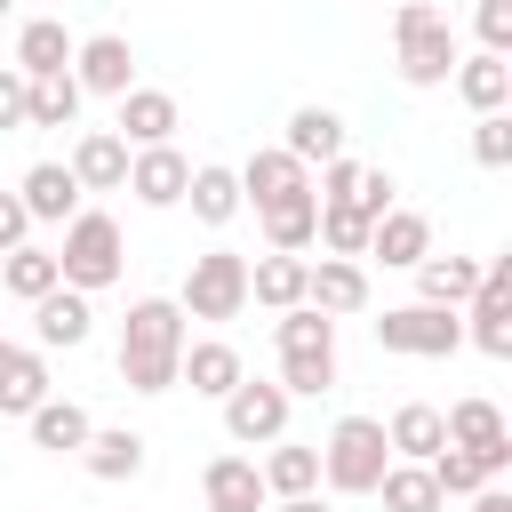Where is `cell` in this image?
Returning a JSON list of instances; mask_svg holds the SVG:
<instances>
[{
    "instance_id": "6da1fadb",
    "label": "cell",
    "mask_w": 512,
    "mask_h": 512,
    "mask_svg": "<svg viewBox=\"0 0 512 512\" xmlns=\"http://www.w3.org/2000/svg\"><path fill=\"white\" fill-rule=\"evenodd\" d=\"M184 344H192V328H184L176 296H136L120 320V384L128 392H176Z\"/></svg>"
},
{
    "instance_id": "7a4b0ae2",
    "label": "cell",
    "mask_w": 512,
    "mask_h": 512,
    "mask_svg": "<svg viewBox=\"0 0 512 512\" xmlns=\"http://www.w3.org/2000/svg\"><path fill=\"white\" fill-rule=\"evenodd\" d=\"M272 344H280V392H288V400L336 392V320H328V312H312V304L280 312Z\"/></svg>"
},
{
    "instance_id": "3957f363",
    "label": "cell",
    "mask_w": 512,
    "mask_h": 512,
    "mask_svg": "<svg viewBox=\"0 0 512 512\" xmlns=\"http://www.w3.org/2000/svg\"><path fill=\"white\" fill-rule=\"evenodd\" d=\"M392 72L408 88H448V72H456V24L432 0H400L392 8Z\"/></svg>"
},
{
    "instance_id": "277c9868",
    "label": "cell",
    "mask_w": 512,
    "mask_h": 512,
    "mask_svg": "<svg viewBox=\"0 0 512 512\" xmlns=\"http://www.w3.org/2000/svg\"><path fill=\"white\" fill-rule=\"evenodd\" d=\"M48 256H56V280L80 288V296H96V288H112L128 272V240H120V224L104 208H80L64 224V248H48Z\"/></svg>"
},
{
    "instance_id": "5b68a950",
    "label": "cell",
    "mask_w": 512,
    "mask_h": 512,
    "mask_svg": "<svg viewBox=\"0 0 512 512\" xmlns=\"http://www.w3.org/2000/svg\"><path fill=\"white\" fill-rule=\"evenodd\" d=\"M384 464H392V448H384V424L376 416H336V432L320 440V480L336 496H376Z\"/></svg>"
},
{
    "instance_id": "8992f818",
    "label": "cell",
    "mask_w": 512,
    "mask_h": 512,
    "mask_svg": "<svg viewBox=\"0 0 512 512\" xmlns=\"http://www.w3.org/2000/svg\"><path fill=\"white\" fill-rule=\"evenodd\" d=\"M176 312H184V320H240V312H248V256H232V248H200L192 272H184Z\"/></svg>"
},
{
    "instance_id": "52a82bcc",
    "label": "cell",
    "mask_w": 512,
    "mask_h": 512,
    "mask_svg": "<svg viewBox=\"0 0 512 512\" xmlns=\"http://www.w3.org/2000/svg\"><path fill=\"white\" fill-rule=\"evenodd\" d=\"M376 344L400 352V360H448L464 344V312H440V304H392L376 320Z\"/></svg>"
},
{
    "instance_id": "ba28073f",
    "label": "cell",
    "mask_w": 512,
    "mask_h": 512,
    "mask_svg": "<svg viewBox=\"0 0 512 512\" xmlns=\"http://www.w3.org/2000/svg\"><path fill=\"white\" fill-rule=\"evenodd\" d=\"M464 344H480L488 360H512V256L480 264V288L464 296Z\"/></svg>"
},
{
    "instance_id": "9c48e42d",
    "label": "cell",
    "mask_w": 512,
    "mask_h": 512,
    "mask_svg": "<svg viewBox=\"0 0 512 512\" xmlns=\"http://www.w3.org/2000/svg\"><path fill=\"white\" fill-rule=\"evenodd\" d=\"M216 408H224V440H232V448H272V440H288V408H296V400H288L280 384L240 376Z\"/></svg>"
},
{
    "instance_id": "30bf717a",
    "label": "cell",
    "mask_w": 512,
    "mask_h": 512,
    "mask_svg": "<svg viewBox=\"0 0 512 512\" xmlns=\"http://www.w3.org/2000/svg\"><path fill=\"white\" fill-rule=\"evenodd\" d=\"M440 424H448V448H464L488 480H504L512 472V424H504V408L496 400H456V408H440Z\"/></svg>"
},
{
    "instance_id": "8fae6325",
    "label": "cell",
    "mask_w": 512,
    "mask_h": 512,
    "mask_svg": "<svg viewBox=\"0 0 512 512\" xmlns=\"http://www.w3.org/2000/svg\"><path fill=\"white\" fill-rule=\"evenodd\" d=\"M232 176H240V208H256V216H264V208H280V200H312V168H304V160H288L280 144L248 152Z\"/></svg>"
},
{
    "instance_id": "7c38bea8",
    "label": "cell",
    "mask_w": 512,
    "mask_h": 512,
    "mask_svg": "<svg viewBox=\"0 0 512 512\" xmlns=\"http://www.w3.org/2000/svg\"><path fill=\"white\" fill-rule=\"evenodd\" d=\"M72 80H80V96H128L136 88V48L120 40V32H88V40H72Z\"/></svg>"
},
{
    "instance_id": "4fadbf2b",
    "label": "cell",
    "mask_w": 512,
    "mask_h": 512,
    "mask_svg": "<svg viewBox=\"0 0 512 512\" xmlns=\"http://www.w3.org/2000/svg\"><path fill=\"white\" fill-rule=\"evenodd\" d=\"M184 184H192V160H184L176 144L128 152V184H120V192H136L144 208H184Z\"/></svg>"
},
{
    "instance_id": "5bb4252c",
    "label": "cell",
    "mask_w": 512,
    "mask_h": 512,
    "mask_svg": "<svg viewBox=\"0 0 512 512\" xmlns=\"http://www.w3.org/2000/svg\"><path fill=\"white\" fill-rule=\"evenodd\" d=\"M304 304L328 312V320L368 312V264H352V256H320V264H304Z\"/></svg>"
},
{
    "instance_id": "9a60e30c",
    "label": "cell",
    "mask_w": 512,
    "mask_h": 512,
    "mask_svg": "<svg viewBox=\"0 0 512 512\" xmlns=\"http://www.w3.org/2000/svg\"><path fill=\"white\" fill-rule=\"evenodd\" d=\"M176 128H184V112H176V96L168 88H128L120 96V144L128 152H144V144H176Z\"/></svg>"
},
{
    "instance_id": "2e32d148",
    "label": "cell",
    "mask_w": 512,
    "mask_h": 512,
    "mask_svg": "<svg viewBox=\"0 0 512 512\" xmlns=\"http://www.w3.org/2000/svg\"><path fill=\"white\" fill-rule=\"evenodd\" d=\"M88 328H96V304L80 288H48L32 304V344L40 352H72V344H88Z\"/></svg>"
},
{
    "instance_id": "e0dca14e",
    "label": "cell",
    "mask_w": 512,
    "mask_h": 512,
    "mask_svg": "<svg viewBox=\"0 0 512 512\" xmlns=\"http://www.w3.org/2000/svg\"><path fill=\"white\" fill-rule=\"evenodd\" d=\"M16 200H24L32 224H72V216H80V184H72L64 160H32L24 184H16Z\"/></svg>"
},
{
    "instance_id": "ac0fdd59",
    "label": "cell",
    "mask_w": 512,
    "mask_h": 512,
    "mask_svg": "<svg viewBox=\"0 0 512 512\" xmlns=\"http://www.w3.org/2000/svg\"><path fill=\"white\" fill-rule=\"evenodd\" d=\"M384 448H392V464H432V456L448 448L440 408H432V400H400V408H392V424H384Z\"/></svg>"
},
{
    "instance_id": "d6986e66",
    "label": "cell",
    "mask_w": 512,
    "mask_h": 512,
    "mask_svg": "<svg viewBox=\"0 0 512 512\" xmlns=\"http://www.w3.org/2000/svg\"><path fill=\"white\" fill-rule=\"evenodd\" d=\"M280 152H288V160H304V168H328V160H344V120H336L328 104H296V112H288Z\"/></svg>"
},
{
    "instance_id": "ffe728a7",
    "label": "cell",
    "mask_w": 512,
    "mask_h": 512,
    "mask_svg": "<svg viewBox=\"0 0 512 512\" xmlns=\"http://www.w3.org/2000/svg\"><path fill=\"white\" fill-rule=\"evenodd\" d=\"M72 184L80 192H120L128 184V144L112 136V128H80V144H72Z\"/></svg>"
},
{
    "instance_id": "44dd1931",
    "label": "cell",
    "mask_w": 512,
    "mask_h": 512,
    "mask_svg": "<svg viewBox=\"0 0 512 512\" xmlns=\"http://www.w3.org/2000/svg\"><path fill=\"white\" fill-rule=\"evenodd\" d=\"M368 256H376V264H392V272H416V264L432 256V216H416V208H392V216H376V232H368Z\"/></svg>"
},
{
    "instance_id": "7402d4cb",
    "label": "cell",
    "mask_w": 512,
    "mask_h": 512,
    "mask_svg": "<svg viewBox=\"0 0 512 512\" xmlns=\"http://www.w3.org/2000/svg\"><path fill=\"white\" fill-rule=\"evenodd\" d=\"M200 496L216 504V512H264L272 496H264V472H256V456H208V472H200Z\"/></svg>"
},
{
    "instance_id": "603a6c76",
    "label": "cell",
    "mask_w": 512,
    "mask_h": 512,
    "mask_svg": "<svg viewBox=\"0 0 512 512\" xmlns=\"http://www.w3.org/2000/svg\"><path fill=\"white\" fill-rule=\"evenodd\" d=\"M8 64H16L24 80L72 72V32H64L56 16H32V24H16V48H8Z\"/></svg>"
},
{
    "instance_id": "cb8c5ba5",
    "label": "cell",
    "mask_w": 512,
    "mask_h": 512,
    "mask_svg": "<svg viewBox=\"0 0 512 512\" xmlns=\"http://www.w3.org/2000/svg\"><path fill=\"white\" fill-rule=\"evenodd\" d=\"M448 88L472 104V120H480V112H504V104H512V56H488V48H480V56H456Z\"/></svg>"
},
{
    "instance_id": "d4e9b609",
    "label": "cell",
    "mask_w": 512,
    "mask_h": 512,
    "mask_svg": "<svg viewBox=\"0 0 512 512\" xmlns=\"http://www.w3.org/2000/svg\"><path fill=\"white\" fill-rule=\"evenodd\" d=\"M240 376H248V368H240V352H232L224 336H200V344H184V360H176V384H192L200 400H224Z\"/></svg>"
},
{
    "instance_id": "484cf974",
    "label": "cell",
    "mask_w": 512,
    "mask_h": 512,
    "mask_svg": "<svg viewBox=\"0 0 512 512\" xmlns=\"http://www.w3.org/2000/svg\"><path fill=\"white\" fill-rule=\"evenodd\" d=\"M24 432H32V448H48V456H80L96 424H88V408H80V400H56V392H48V400L24 416Z\"/></svg>"
},
{
    "instance_id": "4316f807",
    "label": "cell",
    "mask_w": 512,
    "mask_h": 512,
    "mask_svg": "<svg viewBox=\"0 0 512 512\" xmlns=\"http://www.w3.org/2000/svg\"><path fill=\"white\" fill-rule=\"evenodd\" d=\"M304 264H312V256H272V248H264V256L248 264V304L296 312V304H304Z\"/></svg>"
},
{
    "instance_id": "83f0119b",
    "label": "cell",
    "mask_w": 512,
    "mask_h": 512,
    "mask_svg": "<svg viewBox=\"0 0 512 512\" xmlns=\"http://www.w3.org/2000/svg\"><path fill=\"white\" fill-rule=\"evenodd\" d=\"M472 288H480V256H424V264H416V304L464 312Z\"/></svg>"
},
{
    "instance_id": "f1b7e54d",
    "label": "cell",
    "mask_w": 512,
    "mask_h": 512,
    "mask_svg": "<svg viewBox=\"0 0 512 512\" xmlns=\"http://www.w3.org/2000/svg\"><path fill=\"white\" fill-rule=\"evenodd\" d=\"M256 472H264V496L272 504L280 496H320V448H304V440H272V456Z\"/></svg>"
},
{
    "instance_id": "f546056e",
    "label": "cell",
    "mask_w": 512,
    "mask_h": 512,
    "mask_svg": "<svg viewBox=\"0 0 512 512\" xmlns=\"http://www.w3.org/2000/svg\"><path fill=\"white\" fill-rule=\"evenodd\" d=\"M80 472H88V480H136V472H144V432H128V424H112V432H88V448H80Z\"/></svg>"
},
{
    "instance_id": "4dcf8cb0",
    "label": "cell",
    "mask_w": 512,
    "mask_h": 512,
    "mask_svg": "<svg viewBox=\"0 0 512 512\" xmlns=\"http://www.w3.org/2000/svg\"><path fill=\"white\" fill-rule=\"evenodd\" d=\"M184 200H192V216H200V224H216V232H224V224L240 216V176H232V168H216V160H200V168H192V184H184Z\"/></svg>"
},
{
    "instance_id": "1f68e13d",
    "label": "cell",
    "mask_w": 512,
    "mask_h": 512,
    "mask_svg": "<svg viewBox=\"0 0 512 512\" xmlns=\"http://www.w3.org/2000/svg\"><path fill=\"white\" fill-rule=\"evenodd\" d=\"M40 400H48V360L32 344H16L8 368H0V416H32Z\"/></svg>"
},
{
    "instance_id": "d6a6232c",
    "label": "cell",
    "mask_w": 512,
    "mask_h": 512,
    "mask_svg": "<svg viewBox=\"0 0 512 512\" xmlns=\"http://www.w3.org/2000/svg\"><path fill=\"white\" fill-rule=\"evenodd\" d=\"M0 288H8L16 304H40V296H48V288H64V280H56V256L24 240V248H8V256H0Z\"/></svg>"
},
{
    "instance_id": "836d02e7",
    "label": "cell",
    "mask_w": 512,
    "mask_h": 512,
    "mask_svg": "<svg viewBox=\"0 0 512 512\" xmlns=\"http://www.w3.org/2000/svg\"><path fill=\"white\" fill-rule=\"evenodd\" d=\"M312 232H320V200H280V208H264V248H272V256H304Z\"/></svg>"
},
{
    "instance_id": "e575fe53",
    "label": "cell",
    "mask_w": 512,
    "mask_h": 512,
    "mask_svg": "<svg viewBox=\"0 0 512 512\" xmlns=\"http://www.w3.org/2000/svg\"><path fill=\"white\" fill-rule=\"evenodd\" d=\"M376 496H384V512H440V504H448V496H440V480H432L424 464H384Z\"/></svg>"
},
{
    "instance_id": "d590c367",
    "label": "cell",
    "mask_w": 512,
    "mask_h": 512,
    "mask_svg": "<svg viewBox=\"0 0 512 512\" xmlns=\"http://www.w3.org/2000/svg\"><path fill=\"white\" fill-rule=\"evenodd\" d=\"M72 120H80V80H72V72H48V80H32L24 128H72Z\"/></svg>"
},
{
    "instance_id": "8d00e7d4",
    "label": "cell",
    "mask_w": 512,
    "mask_h": 512,
    "mask_svg": "<svg viewBox=\"0 0 512 512\" xmlns=\"http://www.w3.org/2000/svg\"><path fill=\"white\" fill-rule=\"evenodd\" d=\"M368 232H376V224H368L360 208H320V232H312V240H320L328 256H352V264H360V256H368Z\"/></svg>"
},
{
    "instance_id": "74e56055",
    "label": "cell",
    "mask_w": 512,
    "mask_h": 512,
    "mask_svg": "<svg viewBox=\"0 0 512 512\" xmlns=\"http://www.w3.org/2000/svg\"><path fill=\"white\" fill-rule=\"evenodd\" d=\"M472 160L480 168H512V112H480L472 120Z\"/></svg>"
},
{
    "instance_id": "f35d334b",
    "label": "cell",
    "mask_w": 512,
    "mask_h": 512,
    "mask_svg": "<svg viewBox=\"0 0 512 512\" xmlns=\"http://www.w3.org/2000/svg\"><path fill=\"white\" fill-rule=\"evenodd\" d=\"M424 472L440 480V496H472V488H488V472H480V464H472L464 448H440V456H432Z\"/></svg>"
},
{
    "instance_id": "ab89813d",
    "label": "cell",
    "mask_w": 512,
    "mask_h": 512,
    "mask_svg": "<svg viewBox=\"0 0 512 512\" xmlns=\"http://www.w3.org/2000/svg\"><path fill=\"white\" fill-rule=\"evenodd\" d=\"M472 32H480L488 56H512V0H480L472 8Z\"/></svg>"
},
{
    "instance_id": "60d3db41",
    "label": "cell",
    "mask_w": 512,
    "mask_h": 512,
    "mask_svg": "<svg viewBox=\"0 0 512 512\" xmlns=\"http://www.w3.org/2000/svg\"><path fill=\"white\" fill-rule=\"evenodd\" d=\"M392 192H400V184H392V176H384V168H360V192H352V208H360V216H368V224H376V216H392V208H400V200H392Z\"/></svg>"
},
{
    "instance_id": "b9f144b4",
    "label": "cell",
    "mask_w": 512,
    "mask_h": 512,
    "mask_svg": "<svg viewBox=\"0 0 512 512\" xmlns=\"http://www.w3.org/2000/svg\"><path fill=\"white\" fill-rule=\"evenodd\" d=\"M24 104H32V80H24L16 64H0V136L24 128Z\"/></svg>"
},
{
    "instance_id": "7bdbcfd3",
    "label": "cell",
    "mask_w": 512,
    "mask_h": 512,
    "mask_svg": "<svg viewBox=\"0 0 512 512\" xmlns=\"http://www.w3.org/2000/svg\"><path fill=\"white\" fill-rule=\"evenodd\" d=\"M24 240H32V216H24V200H16V192H0V256H8V248H24Z\"/></svg>"
},
{
    "instance_id": "ee69618b",
    "label": "cell",
    "mask_w": 512,
    "mask_h": 512,
    "mask_svg": "<svg viewBox=\"0 0 512 512\" xmlns=\"http://www.w3.org/2000/svg\"><path fill=\"white\" fill-rule=\"evenodd\" d=\"M464 504H472V512H512V488H504V480H488V488H472Z\"/></svg>"
},
{
    "instance_id": "f6af8a7d",
    "label": "cell",
    "mask_w": 512,
    "mask_h": 512,
    "mask_svg": "<svg viewBox=\"0 0 512 512\" xmlns=\"http://www.w3.org/2000/svg\"><path fill=\"white\" fill-rule=\"evenodd\" d=\"M272 512H328V504H320V496H280Z\"/></svg>"
},
{
    "instance_id": "bcb514c9",
    "label": "cell",
    "mask_w": 512,
    "mask_h": 512,
    "mask_svg": "<svg viewBox=\"0 0 512 512\" xmlns=\"http://www.w3.org/2000/svg\"><path fill=\"white\" fill-rule=\"evenodd\" d=\"M8 352H16V344H8V336H0V368H8Z\"/></svg>"
},
{
    "instance_id": "7dc6e473",
    "label": "cell",
    "mask_w": 512,
    "mask_h": 512,
    "mask_svg": "<svg viewBox=\"0 0 512 512\" xmlns=\"http://www.w3.org/2000/svg\"><path fill=\"white\" fill-rule=\"evenodd\" d=\"M0 16H8V0H0Z\"/></svg>"
},
{
    "instance_id": "c3c4849f",
    "label": "cell",
    "mask_w": 512,
    "mask_h": 512,
    "mask_svg": "<svg viewBox=\"0 0 512 512\" xmlns=\"http://www.w3.org/2000/svg\"><path fill=\"white\" fill-rule=\"evenodd\" d=\"M208 512H216V504H208Z\"/></svg>"
}]
</instances>
